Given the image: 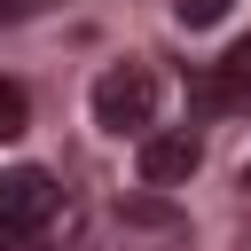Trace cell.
<instances>
[{"instance_id": "277c9868", "label": "cell", "mask_w": 251, "mask_h": 251, "mask_svg": "<svg viewBox=\"0 0 251 251\" xmlns=\"http://www.w3.org/2000/svg\"><path fill=\"white\" fill-rule=\"evenodd\" d=\"M204 102L212 110H235V102H251V39H235L212 71H204Z\"/></svg>"}, {"instance_id": "7a4b0ae2", "label": "cell", "mask_w": 251, "mask_h": 251, "mask_svg": "<svg viewBox=\"0 0 251 251\" xmlns=\"http://www.w3.org/2000/svg\"><path fill=\"white\" fill-rule=\"evenodd\" d=\"M94 126L102 133H133V141H149V126H157V71L149 63H110L102 78H94Z\"/></svg>"}, {"instance_id": "30bf717a", "label": "cell", "mask_w": 251, "mask_h": 251, "mask_svg": "<svg viewBox=\"0 0 251 251\" xmlns=\"http://www.w3.org/2000/svg\"><path fill=\"white\" fill-rule=\"evenodd\" d=\"M39 8H47V0H39Z\"/></svg>"}, {"instance_id": "52a82bcc", "label": "cell", "mask_w": 251, "mask_h": 251, "mask_svg": "<svg viewBox=\"0 0 251 251\" xmlns=\"http://www.w3.org/2000/svg\"><path fill=\"white\" fill-rule=\"evenodd\" d=\"M126 220H141V227H173V204H157V196H133V204H118Z\"/></svg>"}, {"instance_id": "3957f363", "label": "cell", "mask_w": 251, "mask_h": 251, "mask_svg": "<svg viewBox=\"0 0 251 251\" xmlns=\"http://www.w3.org/2000/svg\"><path fill=\"white\" fill-rule=\"evenodd\" d=\"M196 165H204V141H196L188 126H173V133H149V141H141V180H149V188H188V180H196Z\"/></svg>"}, {"instance_id": "5b68a950", "label": "cell", "mask_w": 251, "mask_h": 251, "mask_svg": "<svg viewBox=\"0 0 251 251\" xmlns=\"http://www.w3.org/2000/svg\"><path fill=\"white\" fill-rule=\"evenodd\" d=\"M16 133H31V94L16 78H0V141H16Z\"/></svg>"}, {"instance_id": "9c48e42d", "label": "cell", "mask_w": 251, "mask_h": 251, "mask_svg": "<svg viewBox=\"0 0 251 251\" xmlns=\"http://www.w3.org/2000/svg\"><path fill=\"white\" fill-rule=\"evenodd\" d=\"M243 188H251V157H243Z\"/></svg>"}, {"instance_id": "ba28073f", "label": "cell", "mask_w": 251, "mask_h": 251, "mask_svg": "<svg viewBox=\"0 0 251 251\" xmlns=\"http://www.w3.org/2000/svg\"><path fill=\"white\" fill-rule=\"evenodd\" d=\"M31 8H39V0H0V24H24Z\"/></svg>"}, {"instance_id": "6da1fadb", "label": "cell", "mask_w": 251, "mask_h": 251, "mask_svg": "<svg viewBox=\"0 0 251 251\" xmlns=\"http://www.w3.org/2000/svg\"><path fill=\"white\" fill-rule=\"evenodd\" d=\"M63 220V188L47 165H8L0 173V251H47Z\"/></svg>"}, {"instance_id": "8992f818", "label": "cell", "mask_w": 251, "mask_h": 251, "mask_svg": "<svg viewBox=\"0 0 251 251\" xmlns=\"http://www.w3.org/2000/svg\"><path fill=\"white\" fill-rule=\"evenodd\" d=\"M227 8H235V0H173V16H180L188 31H204V24H220Z\"/></svg>"}]
</instances>
